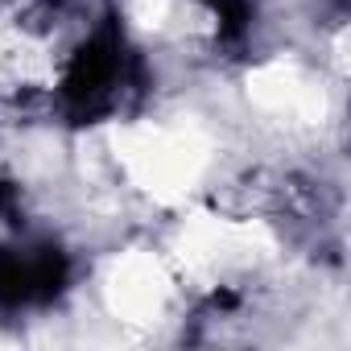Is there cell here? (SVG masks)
<instances>
[{
  "label": "cell",
  "mask_w": 351,
  "mask_h": 351,
  "mask_svg": "<svg viewBox=\"0 0 351 351\" xmlns=\"http://www.w3.org/2000/svg\"><path fill=\"white\" fill-rule=\"evenodd\" d=\"M128 50L108 0H13L0 9V99L58 104L71 120L120 108Z\"/></svg>",
  "instance_id": "obj_1"
},
{
  "label": "cell",
  "mask_w": 351,
  "mask_h": 351,
  "mask_svg": "<svg viewBox=\"0 0 351 351\" xmlns=\"http://www.w3.org/2000/svg\"><path fill=\"white\" fill-rule=\"evenodd\" d=\"M211 5H215L228 21H240V17L248 13V0H211Z\"/></svg>",
  "instance_id": "obj_3"
},
{
  "label": "cell",
  "mask_w": 351,
  "mask_h": 351,
  "mask_svg": "<svg viewBox=\"0 0 351 351\" xmlns=\"http://www.w3.org/2000/svg\"><path fill=\"white\" fill-rule=\"evenodd\" d=\"M66 281V261L50 244L0 248V306H42Z\"/></svg>",
  "instance_id": "obj_2"
}]
</instances>
